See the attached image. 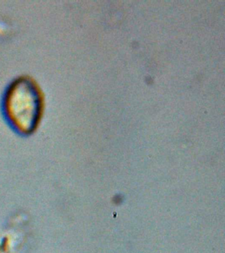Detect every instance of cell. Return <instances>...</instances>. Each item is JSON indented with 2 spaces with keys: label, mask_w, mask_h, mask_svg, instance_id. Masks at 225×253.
<instances>
[{
  "label": "cell",
  "mask_w": 225,
  "mask_h": 253,
  "mask_svg": "<svg viewBox=\"0 0 225 253\" xmlns=\"http://www.w3.org/2000/svg\"><path fill=\"white\" fill-rule=\"evenodd\" d=\"M41 106L38 90L27 80L11 87L5 99V107L9 117L22 129L32 127L38 120Z\"/></svg>",
  "instance_id": "1"
}]
</instances>
